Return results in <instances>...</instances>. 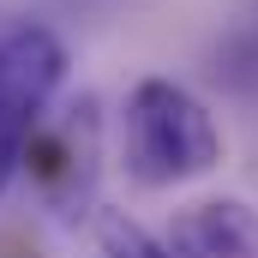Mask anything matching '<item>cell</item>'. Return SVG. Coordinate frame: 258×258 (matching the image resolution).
I'll return each instance as SVG.
<instances>
[{
  "label": "cell",
  "mask_w": 258,
  "mask_h": 258,
  "mask_svg": "<svg viewBox=\"0 0 258 258\" xmlns=\"http://www.w3.org/2000/svg\"><path fill=\"white\" fill-rule=\"evenodd\" d=\"M120 156L138 186H186L222 162V126L186 84L150 72L126 90Z\"/></svg>",
  "instance_id": "1"
},
{
  "label": "cell",
  "mask_w": 258,
  "mask_h": 258,
  "mask_svg": "<svg viewBox=\"0 0 258 258\" xmlns=\"http://www.w3.org/2000/svg\"><path fill=\"white\" fill-rule=\"evenodd\" d=\"M66 84V42L36 18H0V192L24 168L30 132Z\"/></svg>",
  "instance_id": "2"
},
{
  "label": "cell",
  "mask_w": 258,
  "mask_h": 258,
  "mask_svg": "<svg viewBox=\"0 0 258 258\" xmlns=\"http://www.w3.org/2000/svg\"><path fill=\"white\" fill-rule=\"evenodd\" d=\"M168 246L180 258H258V210L246 198H198L174 216Z\"/></svg>",
  "instance_id": "3"
},
{
  "label": "cell",
  "mask_w": 258,
  "mask_h": 258,
  "mask_svg": "<svg viewBox=\"0 0 258 258\" xmlns=\"http://www.w3.org/2000/svg\"><path fill=\"white\" fill-rule=\"evenodd\" d=\"M96 252L102 258H180L162 234L132 222L126 210H96Z\"/></svg>",
  "instance_id": "4"
}]
</instances>
